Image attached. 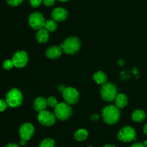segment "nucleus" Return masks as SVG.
I'll return each instance as SVG.
<instances>
[{
  "instance_id": "nucleus-18",
  "label": "nucleus",
  "mask_w": 147,
  "mask_h": 147,
  "mask_svg": "<svg viewBox=\"0 0 147 147\" xmlns=\"http://www.w3.org/2000/svg\"><path fill=\"white\" fill-rule=\"evenodd\" d=\"M93 79L98 84H105L107 82V75L103 71L96 72L93 75Z\"/></svg>"
},
{
  "instance_id": "nucleus-11",
  "label": "nucleus",
  "mask_w": 147,
  "mask_h": 147,
  "mask_svg": "<svg viewBox=\"0 0 147 147\" xmlns=\"http://www.w3.org/2000/svg\"><path fill=\"white\" fill-rule=\"evenodd\" d=\"M19 133H20L21 139L28 141L33 136L34 133V126L30 122H25L20 126Z\"/></svg>"
},
{
  "instance_id": "nucleus-7",
  "label": "nucleus",
  "mask_w": 147,
  "mask_h": 147,
  "mask_svg": "<svg viewBox=\"0 0 147 147\" xmlns=\"http://www.w3.org/2000/svg\"><path fill=\"white\" fill-rule=\"evenodd\" d=\"M45 22L42 14L38 12L32 13L29 17V24L34 30H39L43 28Z\"/></svg>"
},
{
  "instance_id": "nucleus-21",
  "label": "nucleus",
  "mask_w": 147,
  "mask_h": 147,
  "mask_svg": "<svg viewBox=\"0 0 147 147\" xmlns=\"http://www.w3.org/2000/svg\"><path fill=\"white\" fill-rule=\"evenodd\" d=\"M55 142L54 140L51 138H47L41 141L39 147H55Z\"/></svg>"
},
{
  "instance_id": "nucleus-31",
  "label": "nucleus",
  "mask_w": 147,
  "mask_h": 147,
  "mask_svg": "<svg viewBox=\"0 0 147 147\" xmlns=\"http://www.w3.org/2000/svg\"><path fill=\"white\" fill-rule=\"evenodd\" d=\"M26 143H27V141H25V140L21 139L20 144V145H21V146H24L26 144Z\"/></svg>"
},
{
  "instance_id": "nucleus-15",
  "label": "nucleus",
  "mask_w": 147,
  "mask_h": 147,
  "mask_svg": "<svg viewBox=\"0 0 147 147\" xmlns=\"http://www.w3.org/2000/svg\"><path fill=\"white\" fill-rule=\"evenodd\" d=\"M36 39L40 43H46L49 39V32L45 28L40 29L36 33Z\"/></svg>"
},
{
  "instance_id": "nucleus-2",
  "label": "nucleus",
  "mask_w": 147,
  "mask_h": 147,
  "mask_svg": "<svg viewBox=\"0 0 147 147\" xmlns=\"http://www.w3.org/2000/svg\"><path fill=\"white\" fill-rule=\"evenodd\" d=\"M81 43L78 37H69L62 43L60 47L62 48L63 51L67 54L73 55L77 53L80 48Z\"/></svg>"
},
{
  "instance_id": "nucleus-37",
  "label": "nucleus",
  "mask_w": 147,
  "mask_h": 147,
  "mask_svg": "<svg viewBox=\"0 0 147 147\" xmlns=\"http://www.w3.org/2000/svg\"><path fill=\"white\" fill-rule=\"evenodd\" d=\"M146 147H147V146H146Z\"/></svg>"
},
{
  "instance_id": "nucleus-17",
  "label": "nucleus",
  "mask_w": 147,
  "mask_h": 147,
  "mask_svg": "<svg viewBox=\"0 0 147 147\" xmlns=\"http://www.w3.org/2000/svg\"><path fill=\"white\" fill-rule=\"evenodd\" d=\"M146 114L143 110H136L132 113V119L134 121L137 122H141L145 120Z\"/></svg>"
},
{
  "instance_id": "nucleus-24",
  "label": "nucleus",
  "mask_w": 147,
  "mask_h": 147,
  "mask_svg": "<svg viewBox=\"0 0 147 147\" xmlns=\"http://www.w3.org/2000/svg\"><path fill=\"white\" fill-rule=\"evenodd\" d=\"M22 1L23 0H7V4L11 7H17V6L20 5Z\"/></svg>"
},
{
  "instance_id": "nucleus-3",
  "label": "nucleus",
  "mask_w": 147,
  "mask_h": 147,
  "mask_svg": "<svg viewBox=\"0 0 147 147\" xmlns=\"http://www.w3.org/2000/svg\"><path fill=\"white\" fill-rule=\"evenodd\" d=\"M23 100L22 94L16 88L10 89L6 95V102L11 108H17L22 104Z\"/></svg>"
},
{
  "instance_id": "nucleus-19",
  "label": "nucleus",
  "mask_w": 147,
  "mask_h": 147,
  "mask_svg": "<svg viewBox=\"0 0 147 147\" xmlns=\"http://www.w3.org/2000/svg\"><path fill=\"white\" fill-rule=\"evenodd\" d=\"M88 136V133L86 129H79L75 133L74 137L78 141H85Z\"/></svg>"
},
{
  "instance_id": "nucleus-5",
  "label": "nucleus",
  "mask_w": 147,
  "mask_h": 147,
  "mask_svg": "<svg viewBox=\"0 0 147 147\" xmlns=\"http://www.w3.org/2000/svg\"><path fill=\"white\" fill-rule=\"evenodd\" d=\"M71 107L67 102H60L55 108V115L57 119L60 120H65L68 119L72 115Z\"/></svg>"
},
{
  "instance_id": "nucleus-22",
  "label": "nucleus",
  "mask_w": 147,
  "mask_h": 147,
  "mask_svg": "<svg viewBox=\"0 0 147 147\" xmlns=\"http://www.w3.org/2000/svg\"><path fill=\"white\" fill-rule=\"evenodd\" d=\"M47 103L48 106H50V108H53L55 109V108L57 105V104H58V102H57V99H56L55 97H50L47 99Z\"/></svg>"
},
{
  "instance_id": "nucleus-16",
  "label": "nucleus",
  "mask_w": 147,
  "mask_h": 147,
  "mask_svg": "<svg viewBox=\"0 0 147 147\" xmlns=\"http://www.w3.org/2000/svg\"><path fill=\"white\" fill-rule=\"evenodd\" d=\"M116 105L119 108H123L128 104V97L125 94L120 93L118 94L115 99Z\"/></svg>"
},
{
  "instance_id": "nucleus-6",
  "label": "nucleus",
  "mask_w": 147,
  "mask_h": 147,
  "mask_svg": "<svg viewBox=\"0 0 147 147\" xmlns=\"http://www.w3.org/2000/svg\"><path fill=\"white\" fill-rule=\"evenodd\" d=\"M118 138L122 142H130L136 140V131L131 126L123 127L118 133Z\"/></svg>"
},
{
  "instance_id": "nucleus-30",
  "label": "nucleus",
  "mask_w": 147,
  "mask_h": 147,
  "mask_svg": "<svg viewBox=\"0 0 147 147\" xmlns=\"http://www.w3.org/2000/svg\"><path fill=\"white\" fill-rule=\"evenodd\" d=\"M98 118H99V116H98V115H96V114H93V115H92V116H91V118H92V119L93 120H97V119H98Z\"/></svg>"
},
{
  "instance_id": "nucleus-26",
  "label": "nucleus",
  "mask_w": 147,
  "mask_h": 147,
  "mask_svg": "<svg viewBox=\"0 0 147 147\" xmlns=\"http://www.w3.org/2000/svg\"><path fill=\"white\" fill-rule=\"evenodd\" d=\"M7 106H8V105H7V102L3 100V99H0V112H2V111L5 110L7 109Z\"/></svg>"
},
{
  "instance_id": "nucleus-20",
  "label": "nucleus",
  "mask_w": 147,
  "mask_h": 147,
  "mask_svg": "<svg viewBox=\"0 0 147 147\" xmlns=\"http://www.w3.org/2000/svg\"><path fill=\"white\" fill-rule=\"evenodd\" d=\"M45 29L47 30L48 32H53L57 29V22L55 21L54 20H48L45 22V24L44 26Z\"/></svg>"
},
{
  "instance_id": "nucleus-4",
  "label": "nucleus",
  "mask_w": 147,
  "mask_h": 147,
  "mask_svg": "<svg viewBox=\"0 0 147 147\" xmlns=\"http://www.w3.org/2000/svg\"><path fill=\"white\" fill-rule=\"evenodd\" d=\"M100 95L103 100L109 102H112L116 99L118 95L117 88L113 84L106 83L102 86Z\"/></svg>"
},
{
  "instance_id": "nucleus-36",
  "label": "nucleus",
  "mask_w": 147,
  "mask_h": 147,
  "mask_svg": "<svg viewBox=\"0 0 147 147\" xmlns=\"http://www.w3.org/2000/svg\"><path fill=\"white\" fill-rule=\"evenodd\" d=\"M88 147H93V146H88Z\"/></svg>"
},
{
  "instance_id": "nucleus-8",
  "label": "nucleus",
  "mask_w": 147,
  "mask_h": 147,
  "mask_svg": "<svg viewBox=\"0 0 147 147\" xmlns=\"http://www.w3.org/2000/svg\"><path fill=\"white\" fill-rule=\"evenodd\" d=\"M37 120L42 125L45 126H51L55 123L56 116L55 114H53L51 112L45 110L39 112Z\"/></svg>"
},
{
  "instance_id": "nucleus-27",
  "label": "nucleus",
  "mask_w": 147,
  "mask_h": 147,
  "mask_svg": "<svg viewBox=\"0 0 147 147\" xmlns=\"http://www.w3.org/2000/svg\"><path fill=\"white\" fill-rule=\"evenodd\" d=\"M55 1L56 0H42V2L47 7H51L54 5Z\"/></svg>"
},
{
  "instance_id": "nucleus-25",
  "label": "nucleus",
  "mask_w": 147,
  "mask_h": 147,
  "mask_svg": "<svg viewBox=\"0 0 147 147\" xmlns=\"http://www.w3.org/2000/svg\"><path fill=\"white\" fill-rule=\"evenodd\" d=\"M30 2L32 7H34V8H37L41 4V3L42 2V0H30Z\"/></svg>"
},
{
  "instance_id": "nucleus-29",
  "label": "nucleus",
  "mask_w": 147,
  "mask_h": 147,
  "mask_svg": "<svg viewBox=\"0 0 147 147\" xmlns=\"http://www.w3.org/2000/svg\"><path fill=\"white\" fill-rule=\"evenodd\" d=\"M5 147H20L17 144H14V143H11V144H9L6 146Z\"/></svg>"
},
{
  "instance_id": "nucleus-14",
  "label": "nucleus",
  "mask_w": 147,
  "mask_h": 147,
  "mask_svg": "<svg viewBox=\"0 0 147 147\" xmlns=\"http://www.w3.org/2000/svg\"><path fill=\"white\" fill-rule=\"evenodd\" d=\"M47 106V99L43 97H38L36 98L33 103V108L37 112H42L43 110H45Z\"/></svg>"
},
{
  "instance_id": "nucleus-23",
  "label": "nucleus",
  "mask_w": 147,
  "mask_h": 147,
  "mask_svg": "<svg viewBox=\"0 0 147 147\" xmlns=\"http://www.w3.org/2000/svg\"><path fill=\"white\" fill-rule=\"evenodd\" d=\"M14 66V63H13L12 60H10V59H7V60L4 61V62L3 63V67L4 69H7V70H9V69H12V67Z\"/></svg>"
},
{
  "instance_id": "nucleus-13",
  "label": "nucleus",
  "mask_w": 147,
  "mask_h": 147,
  "mask_svg": "<svg viewBox=\"0 0 147 147\" xmlns=\"http://www.w3.org/2000/svg\"><path fill=\"white\" fill-rule=\"evenodd\" d=\"M63 49L60 46H53L48 48L45 52V54L47 58L50 59H56L60 57L63 53Z\"/></svg>"
},
{
  "instance_id": "nucleus-10",
  "label": "nucleus",
  "mask_w": 147,
  "mask_h": 147,
  "mask_svg": "<svg viewBox=\"0 0 147 147\" xmlns=\"http://www.w3.org/2000/svg\"><path fill=\"white\" fill-rule=\"evenodd\" d=\"M11 60L15 67L23 68L27 65L28 62V56L24 50H19L14 53Z\"/></svg>"
},
{
  "instance_id": "nucleus-1",
  "label": "nucleus",
  "mask_w": 147,
  "mask_h": 147,
  "mask_svg": "<svg viewBox=\"0 0 147 147\" xmlns=\"http://www.w3.org/2000/svg\"><path fill=\"white\" fill-rule=\"evenodd\" d=\"M102 115L105 122L109 125H113L119 120L120 110L116 105H108L103 108Z\"/></svg>"
},
{
  "instance_id": "nucleus-34",
  "label": "nucleus",
  "mask_w": 147,
  "mask_h": 147,
  "mask_svg": "<svg viewBox=\"0 0 147 147\" xmlns=\"http://www.w3.org/2000/svg\"><path fill=\"white\" fill-rule=\"evenodd\" d=\"M59 1H61V2H65V1H67L68 0H57Z\"/></svg>"
},
{
  "instance_id": "nucleus-12",
  "label": "nucleus",
  "mask_w": 147,
  "mask_h": 147,
  "mask_svg": "<svg viewBox=\"0 0 147 147\" xmlns=\"http://www.w3.org/2000/svg\"><path fill=\"white\" fill-rule=\"evenodd\" d=\"M68 12L67 10L62 7H57L53 10L51 13V17L53 20L56 22H63L67 19Z\"/></svg>"
},
{
  "instance_id": "nucleus-28",
  "label": "nucleus",
  "mask_w": 147,
  "mask_h": 147,
  "mask_svg": "<svg viewBox=\"0 0 147 147\" xmlns=\"http://www.w3.org/2000/svg\"><path fill=\"white\" fill-rule=\"evenodd\" d=\"M131 147H146V146L143 144V143L136 142V143H134V144H132Z\"/></svg>"
},
{
  "instance_id": "nucleus-33",
  "label": "nucleus",
  "mask_w": 147,
  "mask_h": 147,
  "mask_svg": "<svg viewBox=\"0 0 147 147\" xmlns=\"http://www.w3.org/2000/svg\"><path fill=\"white\" fill-rule=\"evenodd\" d=\"M103 147H116V146L113 145V144H107V145L103 146Z\"/></svg>"
},
{
  "instance_id": "nucleus-32",
  "label": "nucleus",
  "mask_w": 147,
  "mask_h": 147,
  "mask_svg": "<svg viewBox=\"0 0 147 147\" xmlns=\"http://www.w3.org/2000/svg\"><path fill=\"white\" fill-rule=\"evenodd\" d=\"M144 133L147 135V122L146 123V125H144Z\"/></svg>"
},
{
  "instance_id": "nucleus-9",
  "label": "nucleus",
  "mask_w": 147,
  "mask_h": 147,
  "mask_svg": "<svg viewBox=\"0 0 147 147\" xmlns=\"http://www.w3.org/2000/svg\"><path fill=\"white\" fill-rule=\"evenodd\" d=\"M63 98L69 105L76 104L79 100L80 95L77 89L73 87H67L63 91Z\"/></svg>"
},
{
  "instance_id": "nucleus-35",
  "label": "nucleus",
  "mask_w": 147,
  "mask_h": 147,
  "mask_svg": "<svg viewBox=\"0 0 147 147\" xmlns=\"http://www.w3.org/2000/svg\"><path fill=\"white\" fill-rule=\"evenodd\" d=\"M119 64H123V61L122 60L119 61Z\"/></svg>"
}]
</instances>
